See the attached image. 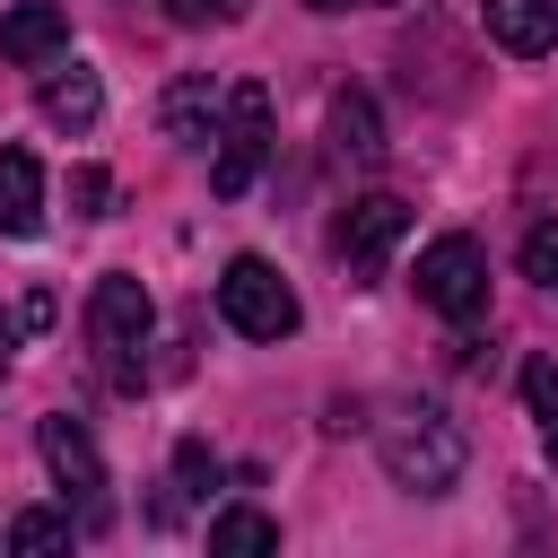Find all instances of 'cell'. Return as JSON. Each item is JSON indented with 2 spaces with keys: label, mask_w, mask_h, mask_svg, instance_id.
Listing matches in <instances>:
<instances>
[{
  "label": "cell",
  "mask_w": 558,
  "mask_h": 558,
  "mask_svg": "<svg viewBox=\"0 0 558 558\" xmlns=\"http://www.w3.org/2000/svg\"><path fill=\"white\" fill-rule=\"evenodd\" d=\"M174 480H183V497H209V488H218V453H209L201 436H183V445H174Z\"/></svg>",
  "instance_id": "cell-17"
},
{
  "label": "cell",
  "mask_w": 558,
  "mask_h": 558,
  "mask_svg": "<svg viewBox=\"0 0 558 558\" xmlns=\"http://www.w3.org/2000/svg\"><path fill=\"white\" fill-rule=\"evenodd\" d=\"M349 9H384V0H349Z\"/></svg>",
  "instance_id": "cell-23"
},
{
  "label": "cell",
  "mask_w": 558,
  "mask_h": 558,
  "mask_svg": "<svg viewBox=\"0 0 558 558\" xmlns=\"http://www.w3.org/2000/svg\"><path fill=\"white\" fill-rule=\"evenodd\" d=\"M9 558H78V541H70V514H52V506H26V514H9Z\"/></svg>",
  "instance_id": "cell-15"
},
{
  "label": "cell",
  "mask_w": 558,
  "mask_h": 558,
  "mask_svg": "<svg viewBox=\"0 0 558 558\" xmlns=\"http://www.w3.org/2000/svg\"><path fill=\"white\" fill-rule=\"evenodd\" d=\"M44 227V166L26 148H0V235H35Z\"/></svg>",
  "instance_id": "cell-10"
},
{
  "label": "cell",
  "mask_w": 558,
  "mask_h": 558,
  "mask_svg": "<svg viewBox=\"0 0 558 558\" xmlns=\"http://www.w3.org/2000/svg\"><path fill=\"white\" fill-rule=\"evenodd\" d=\"M209 558H279V523L262 506H227L209 523Z\"/></svg>",
  "instance_id": "cell-14"
},
{
  "label": "cell",
  "mask_w": 558,
  "mask_h": 558,
  "mask_svg": "<svg viewBox=\"0 0 558 558\" xmlns=\"http://www.w3.org/2000/svg\"><path fill=\"white\" fill-rule=\"evenodd\" d=\"M549 462H558V436H549Z\"/></svg>",
  "instance_id": "cell-24"
},
{
  "label": "cell",
  "mask_w": 558,
  "mask_h": 558,
  "mask_svg": "<svg viewBox=\"0 0 558 558\" xmlns=\"http://www.w3.org/2000/svg\"><path fill=\"white\" fill-rule=\"evenodd\" d=\"M418 305H436L445 323H480L488 314V253L471 235H436L418 253Z\"/></svg>",
  "instance_id": "cell-5"
},
{
  "label": "cell",
  "mask_w": 558,
  "mask_h": 558,
  "mask_svg": "<svg viewBox=\"0 0 558 558\" xmlns=\"http://www.w3.org/2000/svg\"><path fill=\"white\" fill-rule=\"evenodd\" d=\"M262 157H270V87L244 78V87H227V122H218V148H209V192L244 201Z\"/></svg>",
  "instance_id": "cell-3"
},
{
  "label": "cell",
  "mask_w": 558,
  "mask_h": 558,
  "mask_svg": "<svg viewBox=\"0 0 558 558\" xmlns=\"http://www.w3.org/2000/svg\"><path fill=\"white\" fill-rule=\"evenodd\" d=\"M35 445H44L52 488H70V506H78L87 523H105V462H96V436H87L70 410H52V418L35 427Z\"/></svg>",
  "instance_id": "cell-6"
},
{
  "label": "cell",
  "mask_w": 558,
  "mask_h": 558,
  "mask_svg": "<svg viewBox=\"0 0 558 558\" xmlns=\"http://www.w3.org/2000/svg\"><path fill=\"white\" fill-rule=\"evenodd\" d=\"M9 349H17V323L0 314V375H9Z\"/></svg>",
  "instance_id": "cell-21"
},
{
  "label": "cell",
  "mask_w": 558,
  "mask_h": 558,
  "mask_svg": "<svg viewBox=\"0 0 558 558\" xmlns=\"http://www.w3.org/2000/svg\"><path fill=\"white\" fill-rule=\"evenodd\" d=\"M488 35L506 52H549L558 44V0H488Z\"/></svg>",
  "instance_id": "cell-12"
},
{
  "label": "cell",
  "mask_w": 558,
  "mask_h": 558,
  "mask_svg": "<svg viewBox=\"0 0 558 558\" xmlns=\"http://www.w3.org/2000/svg\"><path fill=\"white\" fill-rule=\"evenodd\" d=\"M523 401H532L541 436H558V357H532V366H523Z\"/></svg>",
  "instance_id": "cell-16"
},
{
  "label": "cell",
  "mask_w": 558,
  "mask_h": 558,
  "mask_svg": "<svg viewBox=\"0 0 558 558\" xmlns=\"http://www.w3.org/2000/svg\"><path fill=\"white\" fill-rule=\"evenodd\" d=\"M61 52H70V9H61V0H17V9L0 17V61L52 70Z\"/></svg>",
  "instance_id": "cell-8"
},
{
  "label": "cell",
  "mask_w": 558,
  "mask_h": 558,
  "mask_svg": "<svg viewBox=\"0 0 558 558\" xmlns=\"http://www.w3.org/2000/svg\"><path fill=\"white\" fill-rule=\"evenodd\" d=\"M375 453H384L392 488H410V497H445V488L462 480V462H471V436H462L436 401H392V410L375 418Z\"/></svg>",
  "instance_id": "cell-1"
},
{
  "label": "cell",
  "mask_w": 558,
  "mask_h": 558,
  "mask_svg": "<svg viewBox=\"0 0 558 558\" xmlns=\"http://www.w3.org/2000/svg\"><path fill=\"white\" fill-rule=\"evenodd\" d=\"M305 9H349V0H305Z\"/></svg>",
  "instance_id": "cell-22"
},
{
  "label": "cell",
  "mask_w": 558,
  "mask_h": 558,
  "mask_svg": "<svg viewBox=\"0 0 558 558\" xmlns=\"http://www.w3.org/2000/svg\"><path fill=\"white\" fill-rule=\"evenodd\" d=\"M174 17H183V26H201V17H218V26H235V17H253V0H183Z\"/></svg>",
  "instance_id": "cell-20"
},
{
  "label": "cell",
  "mask_w": 558,
  "mask_h": 558,
  "mask_svg": "<svg viewBox=\"0 0 558 558\" xmlns=\"http://www.w3.org/2000/svg\"><path fill=\"white\" fill-rule=\"evenodd\" d=\"M401 235H410V201H401V192H366V201H349V209H340V227H331L340 262H349V270H366V279L384 270V253H392Z\"/></svg>",
  "instance_id": "cell-7"
},
{
  "label": "cell",
  "mask_w": 558,
  "mask_h": 558,
  "mask_svg": "<svg viewBox=\"0 0 558 558\" xmlns=\"http://www.w3.org/2000/svg\"><path fill=\"white\" fill-rule=\"evenodd\" d=\"M35 105H44V122L87 131V122L105 113V87H96V70H87V61H61V70L44 78V96H35Z\"/></svg>",
  "instance_id": "cell-11"
},
{
  "label": "cell",
  "mask_w": 558,
  "mask_h": 558,
  "mask_svg": "<svg viewBox=\"0 0 558 558\" xmlns=\"http://www.w3.org/2000/svg\"><path fill=\"white\" fill-rule=\"evenodd\" d=\"M218 122H227V96H218L201 70L166 87V140H174V148H218Z\"/></svg>",
  "instance_id": "cell-9"
},
{
  "label": "cell",
  "mask_w": 558,
  "mask_h": 558,
  "mask_svg": "<svg viewBox=\"0 0 558 558\" xmlns=\"http://www.w3.org/2000/svg\"><path fill=\"white\" fill-rule=\"evenodd\" d=\"M331 148L357 157V166L384 157V122H375V96H366V87H340V96H331Z\"/></svg>",
  "instance_id": "cell-13"
},
{
  "label": "cell",
  "mask_w": 558,
  "mask_h": 558,
  "mask_svg": "<svg viewBox=\"0 0 558 558\" xmlns=\"http://www.w3.org/2000/svg\"><path fill=\"white\" fill-rule=\"evenodd\" d=\"M218 314L244 331V340H288L296 331V288L262 262V253H235L218 270Z\"/></svg>",
  "instance_id": "cell-4"
},
{
  "label": "cell",
  "mask_w": 558,
  "mask_h": 558,
  "mask_svg": "<svg viewBox=\"0 0 558 558\" xmlns=\"http://www.w3.org/2000/svg\"><path fill=\"white\" fill-rule=\"evenodd\" d=\"M523 279H541V288L558 296V218H541V227L523 235Z\"/></svg>",
  "instance_id": "cell-18"
},
{
  "label": "cell",
  "mask_w": 558,
  "mask_h": 558,
  "mask_svg": "<svg viewBox=\"0 0 558 558\" xmlns=\"http://www.w3.org/2000/svg\"><path fill=\"white\" fill-rule=\"evenodd\" d=\"M87 331H96V357H105V375H113L122 392H140V375H148V331H157V305H148V288H140L131 270H105V279H96V296H87Z\"/></svg>",
  "instance_id": "cell-2"
},
{
  "label": "cell",
  "mask_w": 558,
  "mask_h": 558,
  "mask_svg": "<svg viewBox=\"0 0 558 558\" xmlns=\"http://www.w3.org/2000/svg\"><path fill=\"white\" fill-rule=\"evenodd\" d=\"M105 201H113V174L105 166H70V209L78 218H105Z\"/></svg>",
  "instance_id": "cell-19"
}]
</instances>
